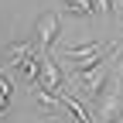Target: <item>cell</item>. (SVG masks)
Segmentation results:
<instances>
[{"mask_svg":"<svg viewBox=\"0 0 123 123\" xmlns=\"http://www.w3.org/2000/svg\"><path fill=\"white\" fill-rule=\"evenodd\" d=\"M62 4H65V14H72V17H92L96 14L92 0H62Z\"/></svg>","mask_w":123,"mask_h":123,"instance_id":"ba28073f","label":"cell"},{"mask_svg":"<svg viewBox=\"0 0 123 123\" xmlns=\"http://www.w3.org/2000/svg\"><path fill=\"white\" fill-rule=\"evenodd\" d=\"M34 51H41L34 41H14V44H7V51H4V62L14 68L21 58H27V55H34Z\"/></svg>","mask_w":123,"mask_h":123,"instance_id":"8992f818","label":"cell"},{"mask_svg":"<svg viewBox=\"0 0 123 123\" xmlns=\"http://www.w3.org/2000/svg\"><path fill=\"white\" fill-rule=\"evenodd\" d=\"M96 14H113V0H92Z\"/></svg>","mask_w":123,"mask_h":123,"instance_id":"30bf717a","label":"cell"},{"mask_svg":"<svg viewBox=\"0 0 123 123\" xmlns=\"http://www.w3.org/2000/svg\"><path fill=\"white\" fill-rule=\"evenodd\" d=\"M110 51H113V41H79V44H68L65 48V62L72 68L75 65H96Z\"/></svg>","mask_w":123,"mask_h":123,"instance_id":"7a4b0ae2","label":"cell"},{"mask_svg":"<svg viewBox=\"0 0 123 123\" xmlns=\"http://www.w3.org/2000/svg\"><path fill=\"white\" fill-rule=\"evenodd\" d=\"M10 92H14V82L4 75V68H0V113L10 106Z\"/></svg>","mask_w":123,"mask_h":123,"instance_id":"9c48e42d","label":"cell"},{"mask_svg":"<svg viewBox=\"0 0 123 123\" xmlns=\"http://www.w3.org/2000/svg\"><path fill=\"white\" fill-rule=\"evenodd\" d=\"M62 34V14L48 10V14H41V21H38V48L41 51H51L55 48V41Z\"/></svg>","mask_w":123,"mask_h":123,"instance_id":"3957f363","label":"cell"},{"mask_svg":"<svg viewBox=\"0 0 123 123\" xmlns=\"http://www.w3.org/2000/svg\"><path fill=\"white\" fill-rule=\"evenodd\" d=\"M68 75H72V82L82 86V96L92 99V103H99L106 86H110V65H106V58L96 62V65H75Z\"/></svg>","mask_w":123,"mask_h":123,"instance_id":"6da1fadb","label":"cell"},{"mask_svg":"<svg viewBox=\"0 0 123 123\" xmlns=\"http://www.w3.org/2000/svg\"><path fill=\"white\" fill-rule=\"evenodd\" d=\"M41 55L44 51H34V55H27V58H21L17 65H14V72H17V79L31 89L38 79H41Z\"/></svg>","mask_w":123,"mask_h":123,"instance_id":"277c9868","label":"cell"},{"mask_svg":"<svg viewBox=\"0 0 123 123\" xmlns=\"http://www.w3.org/2000/svg\"><path fill=\"white\" fill-rule=\"evenodd\" d=\"M41 86H48V89H62L65 86V79H62V72H58V62L51 58V51H44L41 55Z\"/></svg>","mask_w":123,"mask_h":123,"instance_id":"5b68a950","label":"cell"},{"mask_svg":"<svg viewBox=\"0 0 123 123\" xmlns=\"http://www.w3.org/2000/svg\"><path fill=\"white\" fill-rule=\"evenodd\" d=\"M62 106H65V110L79 120V123H92V110H86V106L79 103V96H72L65 86H62Z\"/></svg>","mask_w":123,"mask_h":123,"instance_id":"52a82bcc","label":"cell"}]
</instances>
